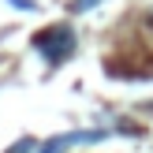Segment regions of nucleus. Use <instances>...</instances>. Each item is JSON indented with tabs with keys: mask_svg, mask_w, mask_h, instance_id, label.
<instances>
[{
	"mask_svg": "<svg viewBox=\"0 0 153 153\" xmlns=\"http://www.w3.org/2000/svg\"><path fill=\"white\" fill-rule=\"evenodd\" d=\"M7 4H15V7H26V11H30V7H34V0H7Z\"/></svg>",
	"mask_w": 153,
	"mask_h": 153,
	"instance_id": "5",
	"label": "nucleus"
},
{
	"mask_svg": "<svg viewBox=\"0 0 153 153\" xmlns=\"http://www.w3.org/2000/svg\"><path fill=\"white\" fill-rule=\"evenodd\" d=\"M108 131L105 127H90V131H71V134H60V138H49V142H37L34 153H67L75 146H90V142H105Z\"/></svg>",
	"mask_w": 153,
	"mask_h": 153,
	"instance_id": "2",
	"label": "nucleus"
},
{
	"mask_svg": "<svg viewBox=\"0 0 153 153\" xmlns=\"http://www.w3.org/2000/svg\"><path fill=\"white\" fill-rule=\"evenodd\" d=\"M75 41H79V37H75L71 22H52V26H45V30L34 34V49H37V56L49 67H60L64 60H71Z\"/></svg>",
	"mask_w": 153,
	"mask_h": 153,
	"instance_id": "1",
	"label": "nucleus"
},
{
	"mask_svg": "<svg viewBox=\"0 0 153 153\" xmlns=\"http://www.w3.org/2000/svg\"><path fill=\"white\" fill-rule=\"evenodd\" d=\"M101 0H75V4H67V11L71 15H79V11H90V7H97Z\"/></svg>",
	"mask_w": 153,
	"mask_h": 153,
	"instance_id": "4",
	"label": "nucleus"
},
{
	"mask_svg": "<svg viewBox=\"0 0 153 153\" xmlns=\"http://www.w3.org/2000/svg\"><path fill=\"white\" fill-rule=\"evenodd\" d=\"M34 149H37V142H34V138H19L7 153H34Z\"/></svg>",
	"mask_w": 153,
	"mask_h": 153,
	"instance_id": "3",
	"label": "nucleus"
}]
</instances>
